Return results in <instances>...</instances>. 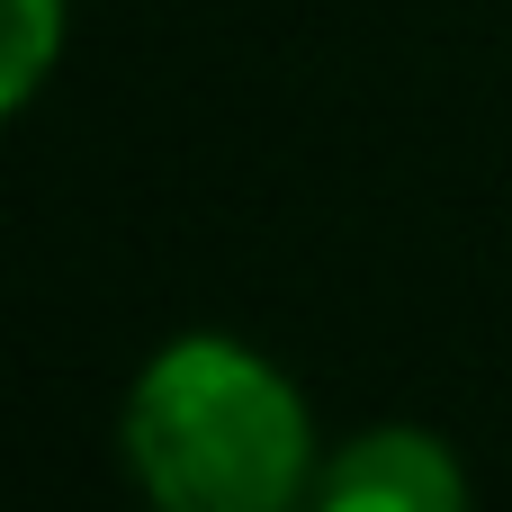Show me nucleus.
<instances>
[{"mask_svg": "<svg viewBox=\"0 0 512 512\" xmlns=\"http://www.w3.org/2000/svg\"><path fill=\"white\" fill-rule=\"evenodd\" d=\"M126 468L153 512H297L315 495V432L261 351L189 333L126 396Z\"/></svg>", "mask_w": 512, "mask_h": 512, "instance_id": "nucleus-1", "label": "nucleus"}, {"mask_svg": "<svg viewBox=\"0 0 512 512\" xmlns=\"http://www.w3.org/2000/svg\"><path fill=\"white\" fill-rule=\"evenodd\" d=\"M306 512H468V477L432 432H360L324 459Z\"/></svg>", "mask_w": 512, "mask_h": 512, "instance_id": "nucleus-2", "label": "nucleus"}, {"mask_svg": "<svg viewBox=\"0 0 512 512\" xmlns=\"http://www.w3.org/2000/svg\"><path fill=\"white\" fill-rule=\"evenodd\" d=\"M63 45V0H9V72H0V108H27L45 63Z\"/></svg>", "mask_w": 512, "mask_h": 512, "instance_id": "nucleus-3", "label": "nucleus"}]
</instances>
